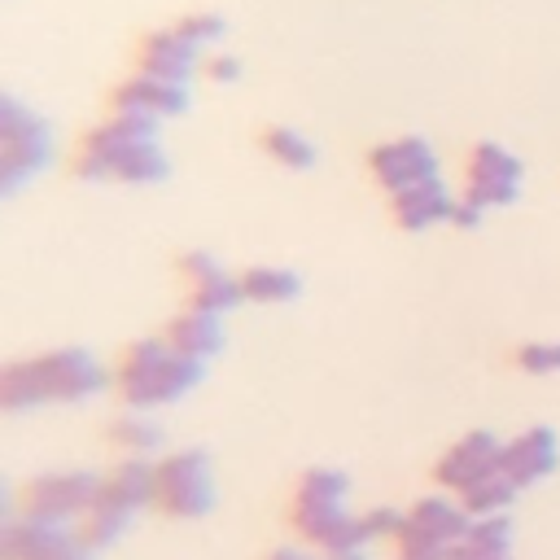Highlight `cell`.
I'll list each match as a JSON object with an SVG mask.
<instances>
[{"instance_id":"277c9868","label":"cell","mask_w":560,"mask_h":560,"mask_svg":"<svg viewBox=\"0 0 560 560\" xmlns=\"http://www.w3.org/2000/svg\"><path fill=\"white\" fill-rule=\"evenodd\" d=\"M201 372H206V363L179 354L166 337H144V341H131L122 350L114 385L131 411H153V407L179 402L201 381Z\"/></svg>"},{"instance_id":"2e32d148","label":"cell","mask_w":560,"mask_h":560,"mask_svg":"<svg viewBox=\"0 0 560 560\" xmlns=\"http://www.w3.org/2000/svg\"><path fill=\"white\" fill-rule=\"evenodd\" d=\"M556 464H560V438L547 424H529V429H521L516 438L503 442V472L521 490L534 486V481H542V477H551Z\"/></svg>"},{"instance_id":"8fae6325","label":"cell","mask_w":560,"mask_h":560,"mask_svg":"<svg viewBox=\"0 0 560 560\" xmlns=\"http://www.w3.org/2000/svg\"><path fill=\"white\" fill-rule=\"evenodd\" d=\"M499 468H503V438H494V433H486V429H468L464 438H455V442L438 455L433 477H438L442 490L464 494L468 486H477L481 477H490V472H499Z\"/></svg>"},{"instance_id":"9c48e42d","label":"cell","mask_w":560,"mask_h":560,"mask_svg":"<svg viewBox=\"0 0 560 560\" xmlns=\"http://www.w3.org/2000/svg\"><path fill=\"white\" fill-rule=\"evenodd\" d=\"M521 184H525V162L499 144V140H481L468 149V162H464V197L477 201L481 210H503L521 197Z\"/></svg>"},{"instance_id":"d4e9b609","label":"cell","mask_w":560,"mask_h":560,"mask_svg":"<svg viewBox=\"0 0 560 560\" xmlns=\"http://www.w3.org/2000/svg\"><path fill=\"white\" fill-rule=\"evenodd\" d=\"M109 442H114L118 451H127V455H149V451L162 446V429H158V420H149L144 411H127V416L109 420Z\"/></svg>"},{"instance_id":"5b68a950","label":"cell","mask_w":560,"mask_h":560,"mask_svg":"<svg viewBox=\"0 0 560 560\" xmlns=\"http://www.w3.org/2000/svg\"><path fill=\"white\" fill-rule=\"evenodd\" d=\"M52 158L48 122L13 96H0V192H18Z\"/></svg>"},{"instance_id":"7c38bea8","label":"cell","mask_w":560,"mask_h":560,"mask_svg":"<svg viewBox=\"0 0 560 560\" xmlns=\"http://www.w3.org/2000/svg\"><path fill=\"white\" fill-rule=\"evenodd\" d=\"M368 171L372 179L394 197L411 184H424L438 175V153L429 140L420 136H394V140H381L372 153H368Z\"/></svg>"},{"instance_id":"f546056e","label":"cell","mask_w":560,"mask_h":560,"mask_svg":"<svg viewBox=\"0 0 560 560\" xmlns=\"http://www.w3.org/2000/svg\"><path fill=\"white\" fill-rule=\"evenodd\" d=\"M481 214H486V210L459 192V197H455V210H451V223H455V228H477V223H481Z\"/></svg>"},{"instance_id":"603a6c76","label":"cell","mask_w":560,"mask_h":560,"mask_svg":"<svg viewBox=\"0 0 560 560\" xmlns=\"http://www.w3.org/2000/svg\"><path fill=\"white\" fill-rule=\"evenodd\" d=\"M262 153H267L271 162H280V166H289V171H306V166H315V158H319L315 140L302 136L298 127H267V131H262Z\"/></svg>"},{"instance_id":"f1b7e54d","label":"cell","mask_w":560,"mask_h":560,"mask_svg":"<svg viewBox=\"0 0 560 560\" xmlns=\"http://www.w3.org/2000/svg\"><path fill=\"white\" fill-rule=\"evenodd\" d=\"M206 74H210L214 83H236V79H241V61H236L232 52H210V57H206Z\"/></svg>"},{"instance_id":"9a60e30c","label":"cell","mask_w":560,"mask_h":560,"mask_svg":"<svg viewBox=\"0 0 560 560\" xmlns=\"http://www.w3.org/2000/svg\"><path fill=\"white\" fill-rule=\"evenodd\" d=\"M179 271L188 280V306L192 311H210V315H223L232 311L245 293H241V276H228L219 267V258H210L206 249H188L179 258Z\"/></svg>"},{"instance_id":"e0dca14e","label":"cell","mask_w":560,"mask_h":560,"mask_svg":"<svg viewBox=\"0 0 560 560\" xmlns=\"http://www.w3.org/2000/svg\"><path fill=\"white\" fill-rule=\"evenodd\" d=\"M451 210H455V197L442 184V175H433L424 184H411V188L389 197V214L402 232H424L433 223H451Z\"/></svg>"},{"instance_id":"ffe728a7","label":"cell","mask_w":560,"mask_h":560,"mask_svg":"<svg viewBox=\"0 0 560 560\" xmlns=\"http://www.w3.org/2000/svg\"><path fill=\"white\" fill-rule=\"evenodd\" d=\"M512 516H472L464 538L446 551V560H512Z\"/></svg>"},{"instance_id":"3957f363","label":"cell","mask_w":560,"mask_h":560,"mask_svg":"<svg viewBox=\"0 0 560 560\" xmlns=\"http://www.w3.org/2000/svg\"><path fill=\"white\" fill-rule=\"evenodd\" d=\"M346 494H350V477L341 468H324V464L306 468L293 486L289 525L319 556H350V551H363V542H368L363 512H350Z\"/></svg>"},{"instance_id":"8992f818","label":"cell","mask_w":560,"mask_h":560,"mask_svg":"<svg viewBox=\"0 0 560 560\" xmlns=\"http://www.w3.org/2000/svg\"><path fill=\"white\" fill-rule=\"evenodd\" d=\"M472 525V512L459 499L446 494H424L402 512V529H398V556L394 560H446V551L464 538V529Z\"/></svg>"},{"instance_id":"52a82bcc","label":"cell","mask_w":560,"mask_h":560,"mask_svg":"<svg viewBox=\"0 0 560 560\" xmlns=\"http://www.w3.org/2000/svg\"><path fill=\"white\" fill-rule=\"evenodd\" d=\"M158 508L175 521H201L214 508V464L201 446L158 459Z\"/></svg>"},{"instance_id":"5bb4252c","label":"cell","mask_w":560,"mask_h":560,"mask_svg":"<svg viewBox=\"0 0 560 560\" xmlns=\"http://www.w3.org/2000/svg\"><path fill=\"white\" fill-rule=\"evenodd\" d=\"M109 105H114V114H136V118L162 122V118H175L188 109V83H166V79L136 70L114 88Z\"/></svg>"},{"instance_id":"4dcf8cb0","label":"cell","mask_w":560,"mask_h":560,"mask_svg":"<svg viewBox=\"0 0 560 560\" xmlns=\"http://www.w3.org/2000/svg\"><path fill=\"white\" fill-rule=\"evenodd\" d=\"M267 560H315L311 551H302V547H276Z\"/></svg>"},{"instance_id":"30bf717a","label":"cell","mask_w":560,"mask_h":560,"mask_svg":"<svg viewBox=\"0 0 560 560\" xmlns=\"http://www.w3.org/2000/svg\"><path fill=\"white\" fill-rule=\"evenodd\" d=\"M0 560H92V547L61 521L9 516L0 525Z\"/></svg>"},{"instance_id":"ba28073f","label":"cell","mask_w":560,"mask_h":560,"mask_svg":"<svg viewBox=\"0 0 560 560\" xmlns=\"http://www.w3.org/2000/svg\"><path fill=\"white\" fill-rule=\"evenodd\" d=\"M105 477L88 472V468H57V472H39L26 490H22V516L35 521H83L92 512V503L101 499Z\"/></svg>"},{"instance_id":"d6986e66","label":"cell","mask_w":560,"mask_h":560,"mask_svg":"<svg viewBox=\"0 0 560 560\" xmlns=\"http://www.w3.org/2000/svg\"><path fill=\"white\" fill-rule=\"evenodd\" d=\"M179 354H188V359H197V363H206V359H214L219 350H223V341H228V332H223V319L219 315H210V311H184V315H175L171 324H166V332H162Z\"/></svg>"},{"instance_id":"83f0119b","label":"cell","mask_w":560,"mask_h":560,"mask_svg":"<svg viewBox=\"0 0 560 560\" xmlns=\"http://www.w3.org/2000/svg\"><path fill=\"white\" fill-rule=\"evenodd\" d=\"M363 529H368V542H372V538H398L402 512H398V508H368V512H363Z\"/></svg>"},{"instance_id":"7402d4cb","label":"cell","mask_w":560,"mask_h":560,"mask_svg":"<svg viewBox=\"0 0 560 560\" xmlns=\"http://www.w3.org/2000/svg\"><path fill=\"white\" fill-rule=\"evenodd\" d=\"M516 494H521V486L499 468V472H490V477H481L477 486H468L464 494H455L472 516H503L512 503H516Z\"/></svg>"},{"instance_id":"7a4b0ae2","label":"cell","mask_w":560,"mask_h":560,"mask_svg":"<svg viewBox=\"0 0 560 560\" xmlns=\"http://www.w3.org/2000/svg\"><path fill=\"white\" fill-rule=\"evenodd\" d=\"M109 385V372L83 346L44 350L31 359H13L0 368V407L26 411L44 402H83Z\"/></svg>"},{"instance_id":"484cf974","label":"cell","mask_w":560,"mask_h":560,"mask_svg":"<svg viewBox=\"0 0 560 560\" xmlns=\"http://www.w3.org/2000/svg\"><path fill=\"white\" fill-rule=\"evenodd\" d=\"M516 368L534 376H556L560 372V341H525L516 350Z\"/></svg>"},{"instance_id":"1f68e13d","label":"cell","mask_w":560,"mask_h":560,"mask_svg":"<svg viewBox=\"0 0 560 560\" xmlns=\"http://www.w3.org/2000/svg\"><path fill=\"white\" fill-rule=\"evenodd\" d=\"M324 560H368L363 551H350V556H324Z\"/></svg>"},{"instance_id":"4fadbf2b","label":"cell","mask_w":560,"mask_h":560,"mask_svg":"<svg viewBox=\"0 0 560 560\" xmlns=\"http://www.w3.org/2000/svg\"><path fill=\"white\" fill-rule=\"evenodd\" d=\"M201 66H206V48L192 44V39L179 31V22L149 31V35L140 39V48H136V70H144V74H153V79H166V83H188Z\"/></svg>"},{"instance_id":"6da1fadb","label":"cell","mask_w":560,"mask_h":560,"mask_svg":"<svg viewBox=\"0 0 560 560\" xmlns=\"http://www.w3.org/2000/svg\"><path fill=\"white\" fill-rule=\"evenodd\" d=\"M74 175L88 184H162L171 175V158L158 140V122L109 114L105 122L83 131L74 149Z\"/></svg>"},{"instance_id":"cb8c5ba5","label":"cell","mask_w":560,"mask_h":560,"mask_svg":"<svg viewBox=\"0 0 560 560\" xmlns=\"http://www.w3.org/2000/svg\"><path fill=\"white\" fill-rule=\"evenodd\" d=\"M127 521H131L127 508H118V503H109V499H96L92 512H88L74 529L83 534V542H88L92 551H101V547H114V542L127 534Z\"/></svg>"},{"instance_id":"44dd1931","label":"cell","mask_w":560,"mask_h":560,"mask_svg":"<svg viewBox=\"0 0 560 560\" xmlns=\"http://www.w3.org/2000/svg\"><path fill=\"white\" fill-rule=\"evenodd\" d=\"M241 293H245V302H258V306H284L302 293V280L293 267L258 262V267L241 271Z\"/></svg>"},{"instance_id":"4316f807","label":"cell","mask_w":560,"mask_h":560,"mask_svg":"<svg viewBox=\"0 0 560 560\" xmlns=\"http://www.w3.org/2000/svg\"><path fill=\"white\" fill-rule=\"evenodd\" d=\"M179 31H184L192 44L214 48V44L223 39V18H219V13H188V18H179Z\"/></svg>"},{"instance_id":"ac0fdd59","label":"cell","mask_w":560,"mask_h":560,"mask_svg":"<svg viewBox=\"0 0 560 560\" xmlns=\"http://www.w3.org/2000/svg\"><path fill=\"white\" fill-rule=\"evenodd\" d=\"M101 499H109V503H118V508H127V512H140V508L158 503V464L144 459V455L118 459V464L105 472Z\"/></svg>"}]
</instances>
